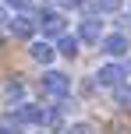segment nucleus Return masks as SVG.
<instances>
[{"label": "nucleus", "mask_w": 131, "mask_h": 134, "mask_svg": "<svg viewBox=\"0 0 131 134\" xmlns=\"http://www.w3.org/2000/svg\"><path fill=\"white\" fill-rule=\"evenodd\" d=\"M64 134H96V131H92L89 124H71V127L64 131Z\"/></svg>", "instance_id": "2eb2a0df"}, {"label": "nucleus", "mask_w": 131, "mask_h": 134, "mask_svg": "<svg viewBox=\"0 0 131 134\" xmlns=\"http://www.w3.org/2000/svg\"><path fill=\"white\" fill-rule=\"evenodd\" d=\"M28 49H32V60H39V64H53V57H57V49H53V42H32V46H28Z\"/></svg>", "instance_id": "1a4fd4ad"}, {"label": "nucleus", "mask_w": 131, "mask_h": 134, "mask_svg": "<svg viewBox=\"0 0 131 134\" xmlns=\"http://www.w3.org/2000/svg\"><path fill=\"white\" fill-rule=\"evenodd\" d=\"M60 7H85V0H57Z\"/></svg>", "instance_id": "dca6fc26"}, {"label": "nucleus", "mask_w": 131, "mask_h": 134, "mask_svg": "<svg viewBox=\"0 0 131 134\" xmlns=\"http://www.w3.org/2000/svg\"><path fill=\"white\" fill-rule=\"evenodd\" d=\"M0 99H4L7 106H21V102H25V85H21V78H7L4 88H0Z\"/></svg>", "instance_id": "0eeeda50"}, {"label": "nucleus", "mask_w": 131, "mask_h": 134, "mask_svg": "<svg viewBox=\"0 0 131 134\" xmlns=\"http://www.w3.org/2000/svg\"><path fill=\"white\" fill-rule=\"evenodd\" d=\"M0 134H18V131H11V127H0Z\"/></svg>", "instance_id": "a211bd4d"}, {"label": "nucleus", "mask_w": 131, "mask_h": 134, "mask_svg": "<svg viewBox=\"0 0 131 134\" xmlns=\"http://www.w3.org/2000/svg\"><path fill=\"white\" fill-rule=\"evenodd\" d=\"M43 92L64 102V99H67V92H71V78H67L64 71H46V74H43Z\"/></svg>", "instance_id": "f03ea898"}, {"label": "nucleus", "mask_w": 131, "mask_h": 134, "mask_svg": "<svg viewBox=\"0 0 131 134\" xmlns=\"http://www.w3.org/2000/svg\"><path fill=\"white\" fill-rule=\"evenodd\" d=\"M7 7H14V11H21V14H28L32 11V0H4Z\"/></svg>", "instance_id": "f8f14e48"}, {"label": "nucleus", "mask_w": 131, "mask_h": 134, "mask_svg": "<svg viewBox=\"0 0 131 134\" xmlns=\"http://www.w3.org/2000/svg\"><path fill=\"white\" fill-rule=\"evenodd\" d=\"M103 39V21L96 14H85V21L78 25V42H99Z\"/></svg>", "instance_id": "39448f33"}, {"label": "nucleus", "mask_w": 131, "mask_h": 134, "mask_svg": "<svg viewBox=\"0 0 131 134\" xmlns=\"http://www.w3.org/2000/svg\"><path fill=\"white\" fill-rule=\"evenodd\" d=\"M35 18H43L39 25H43V32H46L50 39H60L64 28H67V18H64L60 11H53V7H39V11H35Z\"/></svg>", "instance_id": "f257e3e1"}, {"label": "nucleus", "mask_w": 131, "mask_h": 134, "mask_svg": "<svg viewBox=\"0 0 131 134\" xmlns=\"http://www.w3.org/2000/svg\"><path fill=\"white\" fill-rule=\"evenodd\" d=\"M99 49H103L106 57H113V60H120V57L128 53V35H120V32L103 35V39H99Z\"/></svg>", "instance_id": "423d86ee"}, {"label": "nucleus", "mask_w": 131, "mask_h": 134, "mask_svg": "<svg viewBox=\"0 0 131 134\" xmlns=\"http://www.w3.org/2000/svg\"><path fill=\"white\" fill-rule=\"evenodd\" d=\"M78 46H82V42L71 39V35H60V39H57V53H64V57H78Z\"/></svg>", "instance_id": "9d476101"}, {"label": "nucleus", "mask_w": 131, "mask_h": 134, "mask_svg": "<svg viewBox=\"0 0 131 134\" xmlns=\"http://www.w3.org/2000/svg\"><path fill=\"white\" fill-rule=\"evenodd\" d=\"M120 67H124V74H131V60H128V64H120Z\"/></svg>", "instance_id": "6ab92c4d"}, {"label": "nucleus", "mask_w": 131, "mask_h": 134, "mask_svg": "<svg viewBox=\"0 0 131 134\" xmlns=\"http://www.w3.org/2000/svg\"><path fill=\"white\" fill-rule=\"evenodd\" d=\"M124 81H128V74H124L120 64H106L103 71L96 74V85H99V88H120Z\"/></svg>", "instance_id": "20e7f679"}, {"label": "nucleus", "mask_w": 131, "mask_h": 134, "mask_svg": "<svg viewBox=\"0 0 131 134\" xmlns=\"http://www.w3.org/2000/svg\"><path fill=\"white\" fill-rule=\"evenodd\" d=\"M7 120H18V124H43V120H46V109L35 106V102H21V106H14L11 113H7Z\"/></svg>", "instance_id": "7ed1b4c3"}, {"label": "nucleus", "mask_w": 131, "mask_h": 134, "mask_svg": "<svg viewBox=\"0 0 131 134\" xmlns=\"http://www.w3.org/2000/svg\"><path fill=\"white\" fill-rule=\"evenodd\" d=\"M4 25H11V14H7V7H0V28Z\"/></svg>", "instance_id": "f3484780"}, {"label": "nucleus", "mask_w": 131, "mask_h": 134, "mask_svg": "<svg viewBox=\"0 0 131 134\" xmlns=\"http://www.w3.org/2000/svg\"><path fill=\"white\" fill-rule=\"evenodd\" d=\"M35 28H39V21H35V14H18V18H11V32L18 35V39H32Z\"/></svg>", "instance_id": "6e6552de"}, {"label": "nucleus", "mask_w": 131, "mask_h": 134, "mask_svg": "<svg viewBox=\"0 0 131 134\" xmlns=\"http://www.w3.org/2000/svg\"><path fill=\"white\" fill-rule=\"evenodd\" d=\"M113 21H117L120 35H128V32H131V14H117V18H113Z\"/></svg>", "instance_id": "ddd939ff"}, {"label": "nucleus", "mask_w": 131, "mask_h": 134, "mask_svg": "<svg viewBox=\"0 0 131 134\" xmlns=\"http://www.w3.org/2000/svg\"><path fill=\"white\" fill-rule=\"evenodd\" d=\"M113 102L117 106H131V81H124L120 88H113Z\"/></svg>", "instance_id": "9b49d317"}, {"label": "nucleus", "mask_w": 131, "mask_h": 134, "mask_svg": "<svg viewBox=\"0 0 131 134\" xmlns=\"http://www.w3.org/2000/svg\"><path fill=\"white\" fill-rule=\"evenodd\" d=\"M117 7H120V0H96V11H106V14H110V11H117Z\"/></svg>", "instance_id": "4468645a"}]
</instances>
